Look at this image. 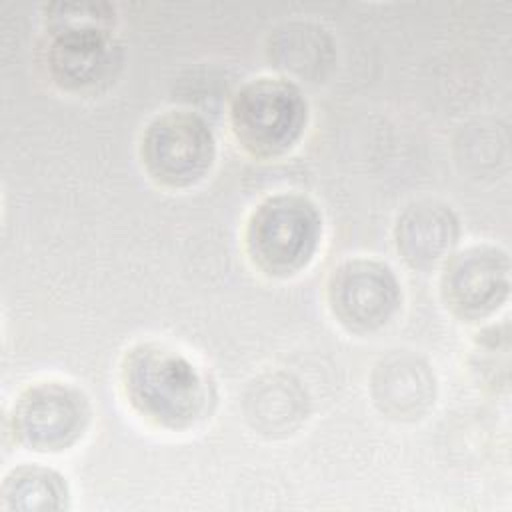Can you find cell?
Instances as JSON below:
<instances>
[{"instance_id": "cell-1", "label": "cell", "mask_w": 512, "mask_h": 512, "mask_svg": "<svg viewBox=\"0 0 512 512\" xmlns=\"http://www.w3.org/2000/svg\"><path fill=\"white\" fill-rule=\"evenodd\" d=\"M120 378L130 406L158 428L186 430L206 408L204 376L170 346L144 342L130 348Z\"/></svg>"}, {"instance_id": "cell-2", "label": "cell", "mask_w": 512, "mask_h": 512, "mask_svg": "<svg viewBox=\"0 0 512 512\" xmlns=\"http://www.w3.org/2000/svg\"><path fill=\"white\" fill-rule=\"evenodd\" d=\"M322 218L312 200L282 192L262 200L250 214L244 242L250 260L270 276H292L316 254Z\"/></svg>"}, {"instance_id": "cell-3", "label": "cell", "mask_w": 512, "mask_h": 512, "mask_svg": "<svg viewBox=\"0 0 512 512\" xmlns=\"http://www.w3.org/2000/svg\"><path fill=\"white\" fill-rule=\"evenodd\" d=\"M308 106L300 88L286 78L248 80L234 96L230 122L236 140L258 158L288 152L302 136Z\"/></svg>"}, {"instance_id": "cell-4", "label": "cell", "mask_w": 512, "mask_h": 512, "mask_svg": "<svg viewBox=\"0 0 512 512\" xmlns=\"http://www.w3.org/2000/svg\"><path fill=\"white\" fill-rule=\"evenodd\" d=\"M216 142L206 120L190 110H168L148 122L140 138L146 174L166 188H186L206 176Z\"/></svg>"}, {"instance_id": "cell-5", "label": "cell", "mask_w": 512, "mask_h": 512, "mask_svg": "<svg viewBox=\"0 0 512 512\" xmlns=\"http://www.w3.org/2000/svg\"><path fill=\"white\" fill-rule=\"evenodd\" d=\"M90 422V404L72 384L34 382L24 388L12 408L16 440L34 452H62L76 444Z\"/></svg>"}, {"instance_id": "cell-6", "label": "cell", "mask_w": 512, "mask_h": 512, "mask_svg": "<svg viewBox=\"0 0 512 512\" xmlns=\"http://www.w3.org/2000/svg\"><path fill=\"white\" fill-rule=\"evenodd\" d=\"M328 304L348 330L372 332L396 314L400 284L390 266L372 258H352L332 270Z\"/></svg>"}, {"instance_id": "cell-7", "label": "cell", "mask_w": 512, "mask_h": 512, "mask_svg": "<svg viewBox=\"0 0 512 512\" xmlns=\"http://www.w3.org/2000/svg\"><path fill=\"white\" fill-rule=\"evenodd\" d=\"M446 306L462 320H482L508 298L510 266L496 246H468L446 260L440 278Z\"/></svg>"}, {"instance_id": "cell-8", "label": "cell", "mask_w": 512, "mask_h": 512, "mask_svg": "<svg viewBox=\"0 0 512 512\" xmlns=\"http://www.w3.org/2000/svg\"><path fill=\"white\" fill-rule=\"evenodd\" d=\"M48 30L46 62L54 84L64 90L82 92L114 76L120 64V46L112 38V28L66 26Z\"/></svg>"}, {"instance_id": "cell-9", "label": "cell", "mask_w": 512, "mask_h": 512, "mask_svg": "<svg viewBox=\"0 0 512 512\" xmlns=\"http://www.w3.org/2000/svg\"><path fill=\"white\" fill-rule=\"evenodd\" d=\"M458 220L438 202H420L404 210L396 222V246L412 268H428L452 248Z\"/></svg>"}, {"instance_id": "cell-10", "label": "cell", "mask_w": 512, "mask_h": 512, "mask_svg": "<svg viewBox=\"0 0 512 512\" xmlns=\"http://www.w3.org/2000/svg\"><path fill=\"white\" fill-rule=\"evenodd\" d=\"M0 496L4 510H62L68 500V484L52 468L22 464L4 476Z\"/></svg>"}, {"instance_id": "cell-11", "label": "cell", "mask_w": 512, "mask_h": 512, "mask_svg": "<svg viewBox=\"0 0 512 512\" xmlns=\"http://www.w3.org/2000/svg\"><path fill=\"white\" fill-rule=\"evenodd\" d=\"M374 380L376 402L382 404V410L394 416H408L420 410L432 396V376L426 366L418 364L412 358H398L386 362L378 370Z\"/></svg>"}]
</instances>
